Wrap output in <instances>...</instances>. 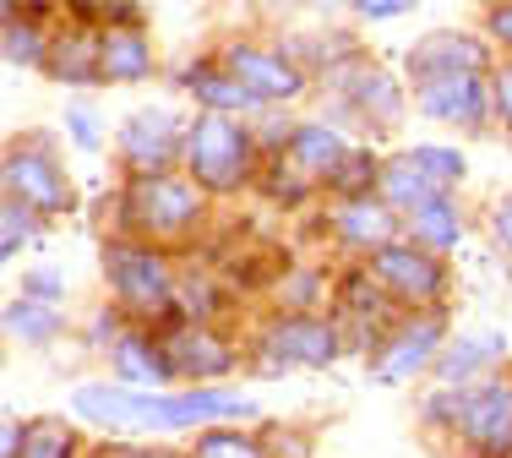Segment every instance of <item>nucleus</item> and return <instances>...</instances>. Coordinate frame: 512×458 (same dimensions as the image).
I'll use <instances>...</instances> for the list:
<instances>
[{"instance_id": "f257e3e1", "label": "nucleus", "mask_w": 512, "mask_h": 458, "mask_svg": "<svg viewBox=\"0 0 512 458\" xmlns=\"http://www.w3.org/2000/svg\"><path fill=\"white\" fill-rule=\"evenodd\" d=\"M104 284H109V306H120L131 317V328H153V333H169L180 328V306H175V289H180V273L169 268V251L158 246H142V240H120L109 235L104 251Z\"/></svg>"}, {"instance_id": "f03ea898", "label": "nucleus", "mask_w": 512, "mask_h": 458, "mask_svg": "<svg viewBox=\"0 0 512 458\" xmlns=\"http://www.w3.org/2000/svg\"><path fill=\"white\" fill-rule=\"evenodd\" d=\"M207 202L213 197L186 170L126 180V191H120V240H142V246L158 251L191 246L207 224Z\"/></svg>"}, {"instance_id": "7ed1b4c3", "label": "nucleus", "mask_w": 512, "mask_h": 458, "mask_svg": "<svg viewBox=\"0 0 512 458\" xmlns=\"http://www.w3.org/2000/svg\"><path fill=\"white\" fill-rule=\"evenodd\" d=\"M267 153L251 120L235 115H191L186 131V175L197 180L207 197H235L262 175Z\"/></svg>"}, {"instance_id": "20e7f679", "label": "nucleus", "mask_w": 512, "mask_h": 458, "mask_svg": "<svg viewBox=\"0 0 512 458\" xmlns=\"http://www.w3.org/2000/svg\"><path fill=\"white\" fill-rule=\"evenodd\" d=\"M0 180H6V197H17L22 208H33L39 219H66V213H77V186H71L60 153L50 148V137H39V131L11 137L6 159H0Z\"/></svg>"}, {"instance_id": "39448f33", "label": "nucleus", "mask_w": 512, "mask_h": 458, "mask_svg": "<svg viewBox=\"0 0 512 458\" xmlns=\"http://www.w3.org/2000/svg\"><path fill=\"white\" fill-rule=\"evenodd\" d=\"M186 131H191V120L175 104H142V110H131L115 131V153L126 164V175L148 180V175L186 170Z\"/></svg>"}, {"instance_id": "423d86ee", "label": "nucleus", "mask_w": 512, "mask_h": 458, "mask_svg": "<svg viewBox=\"0 0 512 458\" xmlns=\"http://www.w3.org/2000/svg\"><path fill=\"white\" fill-rule=\"evenodd\" d=\"M365 268H371L376 284H382V295L393 300V306H404L409 317L414 311H442L447 289H453L447 257H431V251H420L414 240H393V246L376 251Z\"/></svg>"}, {"instance_id": "0eeeda50", "label": "nucleus", "mask_w": 512, "mask_h": 458, "mask_svg": "<svg viewBox=\"0 0 512 458\" xmlns=\"http://www.w3.org/2000/svg\"><path fill=\"white\" fill-rule=\"evenodd\" d=\"M251 349L273 355L284 371H327V366H338L349 339L338 317H316V311L311 317H284V311H273V317H262Z\"/></svg>"}, {"instance_id": "6e6552de", "label": "nucleus", "mask_w": 512, "mask_h": 458, "mask_svg": "<svg viewBox=\"0 0 512 458\" xmlns=\"http://www.w3.org/2000/svg\"><path fill=\"white\" fill-rule=\"evenodd\" d=\"M447 311H414V317H398L387 328V339L376 344V360H371V382L382 388H404L420 371H436L447 349Z\"/></svg>"}, {"instance_id": "1a4fd4ad", "label": "nucleus", "mask_w": 512, "mask_h": 458, "mask_svg": "<svg viewBox=\"0 0 512 458\" xmlns=\"http://www.w3.org/2000/svg\"><path fill=\"white\" fill-rule=\"evenodd\" d=\"M66 404L88 426L126 431V437H169L164 431L169 393H137V388H120V382H77L66 393Z\"/></svg>"}, {"instance_id": "9d476101", "label": "nucleus", "mask_w": 512, "mask_h": 458, "mask_svg": "<svg viewBox=\"0 0 512 458\" xmlns=\"http://www.w3.org/2000/svg\"><path fill=\"white\" fill-rule=\"evenodd\" d=\"M229 71H235L240 82L262 99V110H284V104H295L300 93L311 88V71L300 66L295 55L284 50V44H262V39H229L224 50H218Z\"/></svg>"}, {"instance_id": "9b49d317", "label": "nucleus", "mask_w": 512, "mask_h": 458, "mask_svg": "<svg viewBox=\"0 0 512 458\" xmlns=\"http://www.w3.org/2000/svg\"><path fill=\"white\" fill-rule=\"evenodd\" d=\"M502 66L496 60V44L485 33H469V28H431L425 39L409 44L404 55V71L409 82H436V77H491Z\"/></svg>"}, {"instance_id": "f8f14e48", "label": "nucleus", "mask_w": 512, "mask_h": 458, "mask_svg": "<svg viewBox=\"0 0 512 458\" xmlns=\"http://www.w3.org/2000/svg\"><path fill=\"white\" fill-rule=\"evenodd\" d=\"M414 110L436 126L453 131H485L496 120V93L491 77H436V82H414Z\"/></svg>"}, {"instance_id": "ddd939ff", "label": "nucleus", "mask_w": 512, "mask_h": 458, "mask_svg": "<svg viewBox=\"0 0 512 458\" xmlns=\"http://www.w3.org/2000/svg\"><path fill=\"white\" fill-rule=\"evenodd\" d=\"M458 442L469 458H507L512 453V377H485L469 393Z\"/></svg>"}, {"instance_id": "4468645a", "label": "nucleus", "mask_w": 512, "mask_h": 458, "mask_svg": "<svg viewBox=\"0 0 512 458\" xmlns=\"http://www.w3.org/2000/svg\"><path fill=\"white\" fill-rule=\"evenodd\" d=\"M175 355V371L186 377V388H224V377L240 366V349L224 339L218 328H197V322H180V328L158 333Z\"/></svg>"}, {"instance_id": "2eb2a0df", "label": "nucleus", "mask_w": 512, "mask_h": 458, "mask_svg": "<svg viewBox=\"0 0 512 458\" xmlns=\"http://www.w3.org/2000/svg\"><path fill=\"white\" fill-rule=\"evenodd\" d=\"M180 88H186V99L197 104V115H235V120L262 115V99H256V93L218 55L186 60V66H180Z\"/></svg>"}, {"instance_id": "dca6fc26", "label": "nucleus", "mask_w": 512, "mask_h": 458, "mask_svg": "<svg viewBox=\"0 0 512 458\" xmlns=\"http://www.w3.org/2000/svg\"><path fill=\"white\" fill-rule=\"evenodd\" d=\"M109 377L120 388H137V393H169L180 382V371H175L169 344L153 328H131L126 339L109 349Z\"/></svg>"}, {"instance_id": "f3484780", "label": "nucleus", "mask_w": 512, "mask_h": 458, "mask_svg": "<svg viewBox=\"0 0 512 458\" xmlns=\"http://www.w3.org/2000/svg\"><path fill=\"white\" fill-rule=\"evenodd\" d=\"M327 229H333L338 246L355 251V257H365V262H371L376 251H387L393 240H404V219H398L382 197L333 202V208H327Z\"/></svg>"}, {"instance_id": "a211bd4d", "label": "nucleus", "mask_w": 512, "mask_h": 458, "mask_svg": "<svg viewBox=\"0 0 512 458\" xmlns=\"http://www.w3.org/2000/svg\"><path fill=\"white\" fill-rule=\"evenodd\" d=\"M496 360H507L502 333H458V339H447L431 377L436 388H480L485 377H496Z\"/></svg>"}, {"instance_id": "6ab92c4d", "label": "nucleus", "mask_w": 512, "mask_h": 458, "mask_svg": "<svg viewBox=\"0 0 512 458\" xmlns=\"http://www.w3.org/2000/svg\"><path fill=\"white\" fill-rule=\"evenodd\" d=\"M44 71H50L60 88H93V82H104V33L82 28V22L55 28V44H50Z\"/></svg>"}, {"instance_id": "aec40b11", "label": "nucleus", "mask_w": 512, "mask_h": 458, "mask_svg": "<svg viewBox=\"0 0 512 458\" xmlns=\"http://www.w3.org/2000/svg\"><path fill=\"white\" fill-rule=\"evenodd\" d=\"M349 148H355V142H349L338 126H327V120H300L295 137H289V148H284V159L295 164L311 186H327V180L338 175V164L349 159Z\"/></svg>"}, {"instance_id": "412c9836", "label": "nucleus", "mask_w": 512, "mask_h": 458, "mask_svg": "<svg viewBox=\"0 0 512 458\" xmlns=\"http://www.w3.org/2000/svg\"><path fill=\"white\" fill-rule=\"evenodd\" d=\"M376 197H382L398 219H414L420 208H431L436 197H453V191H442L431 175L420 170V164L409 159V148H398V153H387V159H382V186H376Z\"/></svg>"}, {"instance_id": "4be33fe9", "label": "nucleus", "mask_w": 512, "mask_h": 458, "mask_svg": "<svg viewBox=\"0 0 512 458\" xmlns=\"http://www.w3.org/2000/svg\"><path fill=\"white\" fill-rule=\"evenodd\" d=\"M0 44H6V66H22L44 71V60H50V44L55 33H44V6H17V0H6L0 6Z\"/></svg>"}, {"instance_id": "5701e85b", "label": "nucleus", "mask_w": 512, "mask_h": 458, "mask_svg": "<svg viewBox=\"0 0 512 458\" xmlns=\"http://www.w3.org/2000/svg\"><path fill=\"white\" fill-rule=\"evenodd\" d=\"M463 235H469V224H463L458 197H436L431 208H420L414 219H404V240H414V246L431 251V257H447V251H458Z\"/></svg>"}, {"instance_id": "b1692460", "label": "nucleus", "mask_w": 512, "mask_h": 458, "mask_svg": "<svg viewBox=\"0 0 512 458\" xmlns=\"http://www.w3.org/2000/svg\"><path fill=\"white\" fill-rule=\"evenodd\" d=\"M153 71H158V60H153L148 28H115V33H104V82L131 88V82H148Z\"/></svg>"}, {"instance_id": "393cba45", "label": "nucleus", "mask_w": 512, "mask_h": 458, "mask_svg": "<svg viewBox=\"0 0 512 458\" xmlns=\"http://www.w3.org/2000/svg\"><path fill=\"white\" fill-rule=\"evenodd\" d=\"M333 300H338V322H344V328H349V322H376L387 306H393V300L382 295V284L371 279V268H365V262H355V268L338 273Z\"/></svg>"}, {"instance_id": "a878e982", "label": "nucleus", "mask_w": 512, "mask_h": 458, "mask_svg": "<svg viewBox=\"0 0 512 458\" xmlns=\"http://www.w3.org/2000/svg\"><path fill=\"white\" fill-rule=\"evenodd\" d=\"M175 306H180V317L197 322V328H218V317H224V306H229L224 273H180Z\"/></svg>"}, {"instance_id": "bb28decb", "label": "nucleus", "mask_w": 512, "mask_h": 458, "mask_svg": "<svg viewBox=\"0 0 512 458\" xmlns=\"http://www.w3.org/2000/svg\"><path fill=\"white\" fill-rule=\"evenodd\" d=\"M6 333L17 344H28V349H50L60 333H66V311H60V306H39V300L17 295L6 306Z\"/></svg>"}, {"instance_id": "cd10ccee", "label": "nucleus", "mask_w": 512, "mask_h": 458, "mask_svg": "<svg viewBox=\"0 0 512 458\" xmlns=\"http://www.w3.org/2000/svg\"><path fill=\"white\" fill-rule=\"evenodd\" d=\"M382 159L387 153H376V148H365V142H355L349 148V159L338 164V175L327 180V197L333 202H360V197H376V186H382Z\"/></svg>"}, {"instance_id": "c85d7f7f", "label": "nucleus", "mask_w": 512, "mask_h": 458, "mask_svg": "<svg viewBox=\"0 0 512 458\" xmlns=\"http://www.w3.org/2000/svg\"><path fill=\"white\" fill-rule=\"evenodd\" d=\"M88 448H82L77 426H71L66 415H33L28 420V448H22V458H82Z\"/></svg>"}, {"instance_id": "c756f323", "label": "nucleus", "mask_w": 512, "mask_h": 458, "mask_svg": "<svg viewBox=\"0 0 512 458\" xmlns=\"http://www.w3.org/2000/svg\"><path fill=\"white\" fill-rule=\"evenodd\" d=\"M322 295H327V273L322 268H284L278 284H273V300H278L284 317H311Z\"/></svg>"}, {"instance_id": "7c9ffc66", "label": "nucleus", "mask_w": 512, "mask_h": 458, "mask_svg": "<svg viewBox=\"0 0 512 458\" xmlns=\"http://www.w3.org/2000/svg\"><path fill=\"white\" fill-rule=\"evenodd\" d=\"M186 453H191V458H273L262 437H251V431H240V426L197 431V442H191Z\"/></svg>"}, {"instance_id": "2f4dec72", "label": "nucleus", "mask_w": 512, "mask_h": 458, "mask_svg": "<svg viewBox=\"0 0 512 458\" xmlns=\"http://www.w3.org/2000/svg\"><path fill=\"white\" fill-rule=\"evenodd\" d=\"M409 159L420 164V170L431 175L442 191H453L458 180L469 175V159H463V153L453 148V142H414V148H409Z\"/></svg>"}, {"instance_id": "473e14b6", "label": "nucleus", "mask_w": 512, "mask_h": 458, "mask_svg": "<svg viewBox=\"0 0 512 458\" xmlns=\"http://www.w3.org/2000/svg\"><path fill=\"white\" fill-rule=\"evenodd\" d=\"M39 229H44V219L33 208H22L17 197H0V257H17L22 246H33L39 240Z\"/></svg>"}, {"instance_id": "72a5a7b5", "label": "nucleus", "mask_w": 512, "mask_h": 458, "mask_svg": "<svg viewBox=\"0 0 512 458\" xmlns=\"http://www.w3.org/2000/svg\"><path fill=\"white\" fill-rule=\"evenodd\" d=\"M469 393L474 388H431L420 399V426L425 431H453V437H458L463 409H469Z\"/></svg>"}, {"instance_id": "f704fd0d", "label": "nucleus", "mask_w": 512, "mask_h": 458, "mask_svg": "<svg viewBox=\"0 0 512 458\" xmlns=\"http://www.w3.org/2000/svg\"><path fill=\"white\" fill-rule=\"evenodd\" d=\"M66 142H71V148H82V153H99L104 148V120H99V110H93L88 99H71L66 104Z\"/></svg>"}, {"instance_id": "c9c22d12", "label": "nucleus", "mask_w": 512, "mask_h": 458, "mask_svg": "<svg viewBox=\"0 0 512 458\" xmlns=\"http://www.w3.org/2000/svg\"><path fill=\"white\" fill-rule=\"evenodd\" d=\"M22 295L39 300V306H60V311H66L71 284H66V273H60V268H50V262H44V268H28V273H22Z\"/></svg>"}, {"instance_id": "e433bc0d", "label": "nucleus", "mask_w": 512, "mask_h": 458, "mask_svg": "<svg viewBox=\"0 0 512 458\" xmlns=\"http://www.w3.org/2000/svg\"><path fill=\"white\" fill-rule=\"evenodd\" d=\"M485 229H491V246L502 251V257H512V191L491 202V213H485Z\"/></svg>"}, {"instance_id": "4c0bfd02", "label": "nucleus", "mask_w": 512, "mask_h": 458, "mask_svg": "<svg viewBox=\"0 0 512 458\" xmlns=\"http://www.w3.org/2000/svg\"><path fill=\"white\" fill-rule=\"evenodd\" d=\"M480 33L496 44V50H512V0H496V6H485Z\"/></svg>"}, {"instance_id": "58836bf2", "label": "nucleus", "mask_w": 512, "mask_h": 458, "mask_svg": "<svg viewBox=\"0 0 512 458\" xmlns=\"http://www.w3.org/2000/svg\"><path fill=\"white\" fill-rule=\"evenodd\" d=\"M491 93H496V120H502V131L512 137V60L491 71Z\"/></svg>"}, {"instance_id": "ea45409f", "label": "nucleus", "mask_w": 512, "mask_h": 458, "mask_svg": "<svg viewBox=\"0 0 512 458\" xmlns=\"http://www.w3.org/2000/svg\"><path fill=\"white\" fill-rule=\"evenodd\" d=\"M349 11H355L360 22H398L404 11H414V0H355Z\"/></svg>"}, {"instance_id": "a19ab883", "label": "nucleus", "mask_w": 512, "mask_h": 458, "mask_svg": "<svg viewBox=\"0 0 512 458\" xmlns=\"http://www.w3.org/2000/svg\"><path fill=\"white\" fill-rule=\"evenodd\" d=\"M22 448H28V420L6 415L0 420V458H22Z\"/></svg>"}, {"instance_id": "79ce46f5", "label": "nucleus", "mask_w": 512, "mask_h": 458, "mask_svg": "<svg viewBox=\"0 0 512 458\" xmlns=\"http://www.w3.org/2000/svg\"><path fill=\"white\" fill-rule=\"evenodd\" d=\"M507 458H512V453H507Z\"/></svg>"}]
</instances>
